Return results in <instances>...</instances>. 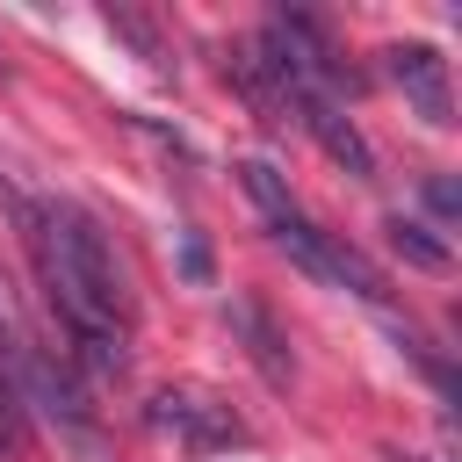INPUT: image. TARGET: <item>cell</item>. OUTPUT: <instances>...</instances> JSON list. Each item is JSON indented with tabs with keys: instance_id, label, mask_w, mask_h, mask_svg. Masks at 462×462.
Wrapping results in <instances>:
<instances>
[{
	"instance_id": "cell-6",
	"label": "cell",
	"mask_w": 462,
	"mask_h": 462,
	"mask_svg": "<svg viewBox=\"0 0 462 462\" xmlns=\"http://www.w3.org/2000/svg\"><path fill=\"white\" fill-rule=\"evenodd\" d=\"M318 144H325V159L339 166V173H354V180H375V152H368V137L354 130V116L339 108V101H325V94H296V108H289Z\"/></svg>"
},
{
	"instance_id": "cell-9",
	"label": "cell",
	"mask_w": 462,
	"mask_h": 462,
	"mask_svg": "<svg viewBox=\"0 0 462 462\" xmlns=\"http://www.w3.org/2000/svg\"><path fill=\"white\" fill-rule=\"evenodd\" d=\"M383 231H390V253H397L404 267H419V274H448V267H455L448 238H433V231H426L419 217H404V209H397V217H390Z\"/></svg>"
},
{
	"instance_id": "cell-1",
	"label": "cell",
	"mask_w": 462,
	"mask_h": 462,
	"mask_svg": "<svg viewBox=\"0 0 462 462\" xmlns=\"http://www.w3.org/2000/svg\"><path fill=\"white\" fill-rule=\"evenodd\" d=\"M14 217H22V238H29V253H36V282H43L58 325H65V339H72L65 361H79V368L101 375V383L123 375V368H130L137 296H130V282H123L101 224H94L87 209H72V202H51V195H43V202H14Z\"/></svg>"
},
{
	"instance_id": "cell-11",
	"label": "cell",
	"mask_w": 462,
	"mask_h": 462,
	"mask_svg": "<svg viewBox=\"0 0 462 462\" xmlns=\"http://www.w3.org/2000/svg\"><path fill=\"white\" fill-rule=\"evenodd\" d=\"M101 22H108V29L144 58V65H166V43L152 36V22H144V14H130V7H101Z\"/></svg>"
},
{
	"instance_id": "cell-2",
	"label": "cell",
	"mask_w": 462,
	"mask_h": 462,
	"mask_svg": "<svg viewBox=\"0 0 462 462\" xmlns=\"http://www.w3.org/2000/svg\"><path fill=\"white\" fill-rule=\"evenodd\" d=\"M0 368L14 375V390H22V411H36V419L58 433V448H65L72 462H108L101 411H94V397H87L79 368H72L65 354H51V346L29 332L22 303L7 296V274H0Z\"/></svg>"
},
{
	"instance_id": "cell-13",
	"label": "cell",
	"mask_w": 462,
	"mask_h": 462,
	"mask_svg": "<svg viewBox=\"0 0 462 462\" xmlns=\"http://www.w3.org/2000/svg\"><path fill=\"white\" fill-rule=\"evenodd\" d=\"M180 267H188V282H209V253H202V238L180 245Z\"/></svg>"
},
{
	"instance_id": "cell-5",
	"label": "cell",
	"mask_w": 462,
	"mask_h": 462,
	"mask_svg": "<svg viewBox=\"0 0 462 462\" xmlns=\"http://www.w3.org/2000/svg\"><path fill=\"white\" fill-rule=\"evenodd\" d=\"M383 72H390V87L411 101L419 123H433V130L455 123V79H448V58H440L433 43H390V51H383Z\"/></svg>"
},
{
	"instance_id": "cell-10",
	"label": "cell",
	"mask_w": 462,
	"mask_h": 462,
	"mask_svg": "<svg viewBox=\"0 0 462 462\" xmlns=\"http://www.w3.org/2000/svg\"><path fill=\"white\" fill-rule=\"evenodd\" d=\"M238 188L267 209V224L296 209V202H289V180H282V166H274V159H238Z\"/></svg>"
},
{
	"instance_id": "cell-3",
	"label": "cell",
	"mask_w": 462,
	"mask_h": 462,
	"mask_svg": "<svg viewBox=\"0 0 462 462\" xmlns=\"http://www.w3.org/2000/svg\"><path fill=\"white\" fill-rule=\"evenodd\" d=\"M274 245L303 267V274H318V282H332V289H354L361 303H390V274L361 253V245H346V238H332V231H318L303 209H289V217H274Z\"/></svg>"
},
{
	"instance_id": "cell-8",
	"label": "cell",
	"mask_w": 462,
	"mask_h": 462,
	"mask_svg": "<svg viewBox=\"0 0 462 462\" xmlns=\"http://www.w3.org/2000/svg\"><path fill=\"white\" fill-rule=\"evenodd\" d=\"M231 325L245 332V354H253V368H260V375L282 390V383H289V354H282V332L267 325V310H260L253 296H238V303H231Z\"/></svg>"
},
{
	"instance_id": "cell-12",
	"label": "cell",
	"mask_w": 462,
	"mask_h": 462,
	"mask_svg": "<svg viewBox=\"0 0 462 462\" xmlns=\"http://www.w3.org/2000/svg\"><path fill=\"white\" fill-rule=\"evenodd\" d=\"M426 202H433V217H455V209H462V195H455L448 173H426Z\"/></svg>"
},
{
	"instance_id": "cell-7",
	"label": "cell",
	"mask_w": 462,
	"mask_h": 462,
	"mask_svg": "<svg viewBox=\"0 0 462 462\" xmlns=\"http://www.w3.org/2000/svg\"><path fill=\"white\" fill-rule=\"evenodd\" d=\"M224 72H231V87L245 94V108H253L260 123H274V130L289 123V108H296V101H289V79L274 72V58L260 51V36H245V43H231V58H224Z\"/></svg>"
},
{
	"instance_id": "cell-4",
	"label": "cell",
	"mask_w": 462,
	"mask_h": 462,
	"mask_svg": "<svg viewBox=\"0 0 462 462\" xmlns=\"http://www.w3.org/2000/svg\"><path fill=\"white\" fill-rule=\"evenodd\" d=\"M144 426L166 433V440H180V448H195V455H224V448H245V440H253L245 419H238L217 390H202V383L159 390V397L144 404Z\"/></svg>"
}]
</instances>
